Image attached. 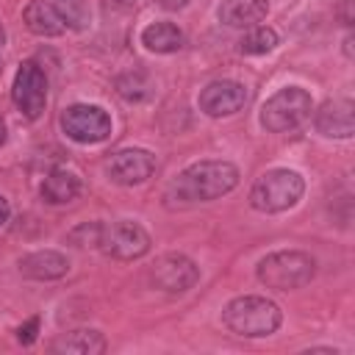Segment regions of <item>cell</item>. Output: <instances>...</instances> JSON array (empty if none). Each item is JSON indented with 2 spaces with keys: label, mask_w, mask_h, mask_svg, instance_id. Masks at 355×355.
I'll use <instances>...</instances> for the list:
<instances>
[{
  "label": "cell",
  "mask_w": 355,
  "mask_h": 355,
  "mask_svg": "<svg viewBox=\"0 0 355 355\" xmlns=\"http://www.w3.org/2000/svg\"><path fill=\"white\" fill-rule=\"evenodd\" d=\"M239 186V169L230 161H197L186 166L169 186V202H208Z\"/></svg>",
  "instance_id": "1"
},
{
  "label": "cell",
  "mask_w": 355,
  "mask_h": 355,
  "mask_svg": "<svg viewBox=\"0 0 355 355\" xmlns=\"http://www.w3.org/2000/svg\"><path fill=\"white\" fill-rule=\"evenodd\" d=\"M222 322L236 336L261 338V336H272L280 327L283 313H280V308L272 300L247 294V297H236V300H230L225 305Z\"/></svg>",
  "instance_id": "2"
},
{
  "label": "cell",
  "mask_w": 355,
  "mask_h": 355,
  "mask_svg": "<svg viewBox=\"0 0 355 355\" xmlns=\"http://www.w3.org/2000/svg\"><path fill=\"white\" fill-rule=\"evenodd\" d=\"M313 275H316V261L302 250H280L261 258L258 263V280L275 291L302 288L313 280Z\"/></svg>",
  "instance_id": "3"
},
{
  "label": "cell",
  "mask_w": 355,
  "mask_h": 355,
  "mask_svg": "<svg viewBox=\"0 0 355 355\" xmlns=\"http://www.w3.org/2000/svg\"><path fill=\"white\" fill-rule=\"evenodd\" d=\"M305 180L294 169H269L250 189V205L261 214H280L300 202Z\"/></svg>",
  "instance_id": "4"
},
{
  "label": "cell",
  "mask_w": 355,
  "mask_h": 355,
  "mask_svg": "<svg viewBox=\"0 0 355 355\" xmlns=\"http://www.w3.org/2000/svg\"><path fill=\"white\" fill-rule=\"evenodd\" d=\"M313 111V100L305 89L300 86H286L280 92H275L263 108H261V125L269 133H286L300 128Z\"/></svg>",
  "instance_id": "5"
},
{
  "label": "cell",
  "mask_w": 355,
  "mask_h": 355,
  "mask_svg": "<svg viewBox=\"0 0 355 355\" xmlns=\"http://www.w3.org/2000/svg\"><path fill=\"white\" fill-rule=\"evenodd\" d=\"M61 130L78 144H97L111 133V116L100 105L75 103L61 114Z\"/></svg>",
  "instance_id": "6"
},
{
  "label": "cell",
  "mask_w": 355,
  "mask_h": 355,
  "mask_svg": "<svg viewBox=\"0 0 355 355\" xmlns=\"http://www.w3.org/2000/svg\"><path fill=\"white\" fill-rule=\"evenodd\" d=\"M11 97H14V105L19 108L22 116H28V119L42 116V111L47 105V78H44L39 64H33V61L19 64V69L14 75Z\"/></svg>",
  "instance_id": "7"
},
{
  "label": "cell",
  "mask_w": 355,
  "mask_h": 355,
  "mask_svg": "<svg viewBox=\"0 0 355 355\" xmlns=\"http://www.w3.org/2000/svg\"><path fill=\"white\" fill-rule=\"evenodd\" d=\"M100 250H105L108 255H114L119 261H133V258H141L150 250V233L139 222H130V219L103 225Z\"/></svg>",
  "instance_id": "8"
},
{
  "label": "cell",
  "mask_w": 355,
  "mask_h": 355,
  "mask_svg": "<svg viewBox=\"0 0 355 355\" xmlns=\"http://www.w3.org/2000/svg\"><path fill=\"white\" fill-rule=\"evenodd\" d=\"M150 280L161 291L183 294L200 280V269H197V263L191 258H186L180 252H166V255L155 258V263L150 269Z\"/></svg>",
  "instance_id": "9"
},
{
  "label": "cell",
  "mask_w": 355,
  "mask_h": 355,
  "mask_svg": "<svg viewBox=\"0 0 355 355\" xmlns=\"http://www.w3.org/2000/svg\"><path fill=\"white\" fill-rule=\"evenodd\" d=\"M105 172L119 186H136V183H144L155 172V155L141 147H128V150L114 153L105 161Z\"/></svg>",
  "instance_id": "10"
},
{
  "label": "cell",
  "mask_w": 355,
  "mask_h": 355,
  "mask_svg": "<svg viewBox=\"0 0 355 355\" xmlns=\"http://www.w3.org/2000/svg\"><path fill=\"white\" fill-rule=\"evenodd\" d=\"M197 103H200V111L208 114V116H214V119L233 116L236 111L244 108L247 92H244V86L239 80H214V83H208L200 92Z\"/></svg>",
  "instance_id": "11"
},
{
  "label": "cell",
  "mask_w": 355,
  "mask_h": 355,
  "mask_svg": "<svg viewBox=\"0 0 355 355\" xmlns=\"http://www.w3.org/2000/svg\"><path fill=\"white\" fill-rule=\"evenodd\" d=\"M313 125L327 139H349L355 133V103L349 97H336L319 105Z\"/></svg>",
  "instance_id": "12"
},
{
  "label": "cell",
  "mask_w": 355,
  "mask_h": 355,
  "mask_svg": "<svg viewBox=\"0 0 355 355\" xmlns=\"http://www.w3.org/2000/svg\"><path fill=\"white\" fill-rule=\"evenodd\" d=\"M67 269H69L67 255L55 250H36L19 258V272L31 280H58L67 275Z\"/></svg>",
  "instance_id": "13"
},
{
  "label": "cell",
  "mask_w": 355,
  "mask_h": 355,
  "mask_svg": "<svg viewBox=\"0 0 355 355\" xmlns=\"http://www.w3.org/2000/svg\"><path fill=\"white\" fill-rule=\"evenodd\" d=\"M22 22L36 36H61L67 31V22H64L61 11L53 3H44V0L28 3L25 11H22Z\"/></svg>",
  "instance_id": "14"
},
{
  "label": "cell",
  "mask_w": 355,
  "mask_h": 355,
  "mask_svg": "<svg viewBox=\"0 0 355 355\" xmlns=\"http://www.w3.org/2000/svg\"><path fill=\"white\" fill-rule=\"evenodd\" d=\"M269 11L266 0H222L219 6V22L227 28H250L261 22Z\"/></svg>",
  "instance_id": "15"
},
{
  "label": "cell",
  "mask_w": 355,
  "mask_h": 355,
  "mask_svg": "<svg viewBox=\"0 0 355 355\" xmlns=\"http://www.w3.org/2000/svg\"><path fill=\"white\" fill-rule=\"evenodd\" d=\"M80 194V178L69 169H53L44 180H42V197L50 205H64L72 202Z\"/></svg>",
  "instance_id": "16"
},
{
  "label": "cell",
  "mask_w": 355,
  "mask_h": 355,
  "mask_svg": "<svg viewBox=\"0 0 355 355\" xmlns=\"http://www.w3.org/2000/svg\"><path fill=\"white\" fill-rule=\"evenodd\" d=\"M141 44L150 53H178L183 47V31L172 22H153L141 31Z\"/></svg>",
  "instance_id": "17"
},
{
  "label": "cell",
  "mask_w": 355,
  "mask_h": 355,
  "mask_svg": "<svg viewBox=\"0 0 355 355\" xmlns=\"http://www.w3.org/2000/svg\"><path fill=\"white\" fill-rule=\"evenodd\" d=\"M105 347L108 344L97 330H72L53 344L55 352H67V355H100L105 352Z\"/></svg>",
  "instance_id": "18"
},
{
  "label": "cell",
  "mask_w": 355,
  "mask_h": 355,
  "mask_svg": "<svg viewBox=\"0 0 355 355\" xmlns=\"http://www.w3.org/2000/svg\"><path fill=\"white\" fill-rule=\"evenodd\" d=\"M244 55H263L277 47V33L272 28H252L241 42H239Z\"/></svg>",
  "instance_id": "19"
},
{
  "label": "cell",
  "mask_w": 355,
  "mask_h": 355,
  "mask_svg": "<svg viewBox=\"0 0 355 355\" xmlns=\"http://www.w3.org/2000/svg\"><path fill=\"white\" fill-rule=\"evenodd\" d=\"M116 89H119V94H122L125 100H130V103H139V100H144V97L150 94V83H147V78H144L141 72L119 75V78H116Z\"/></svg>",
  "instance_id": "20"
},
{
  "label": "cell",
  "mask_w": 355,
  "mask_h": 355,
  "mask_svg": "<svg viewBox=\"0 0 355 355\" xmlns=\"http://www.w3.org/2000/svg\"><path fill=\"white\" fill-rule=\"evenodd\" d=\"M67 22V28H86L92 22V11L86 0H58L55 6Z\"/></svg>",
  "instance_id": "21"
},
{
  "label": "cell",
  "mask_w": 355,
  "mask_h": 355,
  "mask_svg": "<svg viewBox=\"0 0 355 355\" xmlns=\"http://www.w3.org/2000/svg\"><path fill=\"white\" fill-rule=\"evenodd\" d=\"M69 241L80 250H100L103 241V222H83L69 233Z\"/></svg>",
  "instance_id": "22"
},
{
  "label": "cell",
  "mask_w": 355,
  "mask_h": 355,
  "mask_svg": "<svg viewBox=\"0 0 355 355\" xmlns=\"http://www.w3.org/2000/svg\"><path fill=\"white\" fill-rule=\"evenodd\" d=\"M39 324H42L39 316H31L25 324H19V330H17V341L25 344V347L33 344V341H36V333H39Z\"/></svg>",
  "instance_id": "23"
},
{
  "label": "cell",
  "mask_w": 355,
  "mask_h": 355,
  "mask_svg": "<svg viewBox=\"0 0 355 355\" xmlns=\"http://www.w3.org/2000/svg\"><path fill=\"white\" fill-rule=\"evenodd\" d=\"M161 8H166V11H178V8H186L189 6V0H155Z\"/></svg>",
  "instance_id": "24"
},
{
  "label": "cell",
  "mask_w": 355,
  "mask_h": 355,
  "mask_svg": "<svg viewBox=\"0 0 355 355\" xmlns=\"http://www.w3.org/2000/svg\"><path fill=\"white\" fill-rule=\"evenodd\" d=\"M8 216H11V205H8V200L0 194V227L8 222Z\"/></svg>",
  "instance_id": "25"
},
{
  "label": "cell",
  "mask_w": 355,
  "mask_h": 355,
  "mask_svg": "<svg viewBox=\"0 0 355 355\" xmlns=\"http://www.w3.org/2000/svg\"><path fill=\"white\" fill-rule=\"evenodd\" d=\"M349 6H352V0H344V3H341V19H344V25H352V14H349Z\"/></svg>",
  "instance_id": "26"
},
{
  "label": "cell",
  "mask_w": 355,
  "mask_h": 355,
  "mask_svg": "<svg viewBox=\"0 0 355 355\" xmlns=\"http://www.w3.org/2000/svg\"><path fill=\"white\" fill-rule=\"evenodd\" d=\"M6 144V119L0 116V147Z\"/></svg>",
  "instance_id": "27"
},
{
  "label": "cell",
  "mask_w": 355,
  "mask_h": 355,
  "mask_svg": "<svg viewBox=\"0 0 355 355\" xmlns=\"http://www.w3.org/2000/svg\"><path fill=\"white\" fill-rule=\"evenodd\" d=\"M6 44V28H3V22H0V47Z\"/></svg>",
  "instance_id": "28"
},
{
  "label": "cell",
  "mask_w": 355,
  "mask_h": 355,
  "mask_svg": "<svg viewBox=\"0 0 355 355\" xmlns=\"http://www.w3.org/2000/svg\"><path fill=\"white\" fill-rule=\"evenodd\" d=\"M116 3H119V6H133L136 0H116Z\"/></svg>",
  "instance_id": "29"
},
{
  "label": "cell",
  "mask_w": 355,
  "mask_h": 355,
  "mask_svg": "<svg viewBox=\"0 0 355 355\" xmlns=\"http://www.w3.org/2000/svg\"><path fill=\"white\" fill-rule=\"evenodd\" d=\"M0 69H3V61H0Z\"/></svg>",
  "instance_id": "30"
}]
</instances>
